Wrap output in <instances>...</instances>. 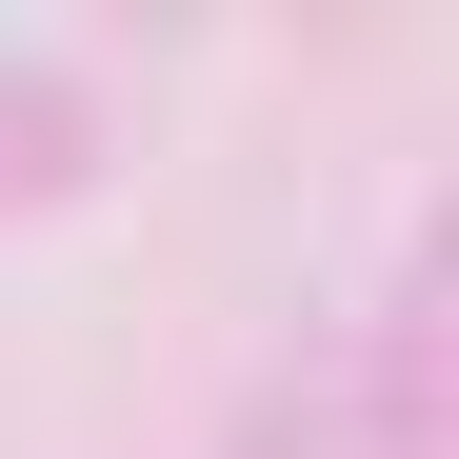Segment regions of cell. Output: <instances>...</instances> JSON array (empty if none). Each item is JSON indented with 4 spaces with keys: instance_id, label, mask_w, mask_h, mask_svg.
Here are the masks:
<instances>
[{
    "instance_id": "1",
    "label": "cell",
    "mask_w": 459,
    "mask_h": 459,
    "mask_svg": "<svg viewBox=\"0 0 459 459\" xmlns=\"http://www.w3.org/2000/svg\"><path fill=\"white\" fill-rule=\"evenodd\" d=\"M220 459H359V439H340V359L299 340V359L260 379V400H240V439H220Z\"/></svg>"
}]
</instances>
